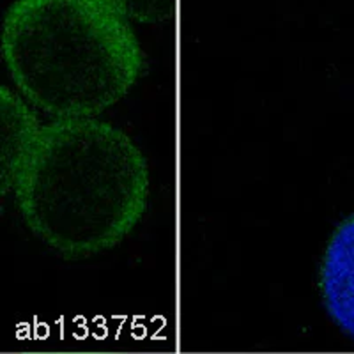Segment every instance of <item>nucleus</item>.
I'll list each match as a JSON object with an SVG mask.
<instances>
[{
    "mask_svg": "<svg viewBox=\"0 0 354 354\" xmlns=\"http://www.w3.org/2000/svg\"><path fill=\"white\" fill-rule=\"evenodd\" d=\"M39 129L34 110L0 84V198L17 186Z\"/></svg>",
    "mask_w": 354,
    "mask_h": 354,
    "instance_id": "4",
    "label": "nucleus"
},
{
    "mask_svg": "<svg viewBox=\"0 0 354 354\" xmlns=\"http://www.w3.org/2000/svg\"><path fill=\"white\" fill-rule=\"evenodd\" d=\"M25 225L66 257L94 255L128 238L149 201L137 144L94 117L41 126L15 186Z\"/></svg>",
    "mask_w": 354,
    "mask_h": 354,
    "instance_id": "1",
    "label": "nucleus"
},
{
    "mask_svg": "<svg viewBox=\"0 0 354 354\" xmlns=\"http://www.w3.org/2000/svg\"><path fill=\"white\" fill-rule=\"evenodd\" d=\"M321 292L328 314L354 338V214L331 236L321 266Z\"/></svg>",
    "mask_w": 354,
    "mask_h": 354,
    "instance_id": "3",
    "label": "nucleus"
},
{
    "mask_svg": "<svg viewBox=\"0 0 354 354\" xmlns=\"http://www.w3.org/2000/svg\"><path fill=\"white\" fill-rule=\"evenodd\" d=\"M128 20L161 24L174 17L176 0H105Z\"/></svg>",
    "mask_w": 354,
    "mask_h": 354,
    "instance_id": "5",
    "label": "nucleus"
},
{
    "mask_svg": "<svg viewBox=\"0 0 354 354\" xmlns=\"http://www.w3.org/2000/svg\"><path fill=\"white\" fill-rule=\"evenodd\" d=\"M0 52L25 100L55 119L105 112L144 69L129 20L105 0H15Z\"/></svg>",
    "mask_w": 354,
    "mask_h": 354,
    "instance_id": "2",
    "label": "nucleus"
}]
</instances>
